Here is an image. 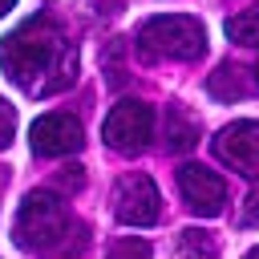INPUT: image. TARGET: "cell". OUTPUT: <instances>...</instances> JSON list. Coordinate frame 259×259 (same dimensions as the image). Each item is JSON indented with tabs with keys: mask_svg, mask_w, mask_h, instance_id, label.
<instances>
[{
	"mask_svg": "<svg viewBox=\"0 0 259 259\" xmlns=\"http://www.w3.org/2000/svg\"><path fill=\"white\" fill-rule=\"evenodd\" d=\"M113 214L125 227H150V223H158V214H162L158 186L146 174H125L113 186Z\"/></svg>",
	"mask_w": 259,
	"mask_h": 259,
	"instance_id": "obj_5",
	"label": "cell"
},
{
	"mask_svg": "<svg viewBox=\"0 0 259 259\" xmlns=\"http://www.w3.org/2000/svg\"><path fill=\"white\" fill-rule=\"evenodd\" d=\"M57 186H61V190H77V186H81V166H69V170L57 178Z\"/></svg>",
	"mask_w": 259,
	"mask_h": 259,
	"instance_id": "obj_16",
	"label": "cell"
},
{
	"mask_svg": "<svg viewBox=\"0 0 259 259\" xmlns=\"http://www.w3.org/2000/svg\"><path fill=\"white\" fill-rule=\"evenodd\" d=\"M182 251L186 255H214V247H210V239H206V231H182Z\"/></svg>",
	"mask_w": 259,
	"mask_h": 259,
	"instance_id": "obj_13",
	"label": "cell"
},
{
	"mask_svg": "<svg viewBox=\"0 0 259 259\" xmlns=\"http://www.w3.org/2000/svg\"><path fill=\"white\" fill-rule=\"evenodd\" d=\"M12 4H16V0H0V16H4V12L12 8Z\"/></svg>",
	"mask_w": 259,
	"mask_h": 259,
	"instance_id": "obj_17",
	"label": "cell"
},
{
	"mask_svg": "<svg viewBox=\"0 0 259 259\" xmlns=\"http://www.w3.org/2000/svg\"><path fill=\"white\" fill-rule=\"evenodd\" d=\"M12 138H16V109L0 97V150H8Z\"/></svg>",
	"mask_w": 259,
	"mask_h": 259,
	"instance_id": "obj_12",
	"label": "cell"
},
{
	"mask_svg": "<svg viewBox=\"0 0 259 259\" xmlns=\"http://www.w3.org/2000/svg\"><path fill=\"white\" fill-rule=\"evenodd\" d=\"M69 231H73V219H69V206L61 202V194H53V190L24 194L16 223H12V239L20 251H65Z\"/></svg>",
	"mask_w": 259,
	"mask_h": 259,
	"instance_id": "obj_2",
	"label": "cell"
},
{
	"mask_svg": "<svg viewBox=\"0 0 259 259\" xmlns=\"http://www.w3.org/2000/svg\"><path fill=\"white\" fill-rule=\"evenodd\" d=\"M255 81H259V65H255Z\"/></svg>",
	"mask_w": 259,
	"mask_h": 259,
	"instance_id": "obj_19",
	"label": "cell"
},
{
	"mask_svg": "<svg viewBox=\"0 0 259 259\" xmlns=\"http://www.w3.org/2000/svg\"><path fill=\"white\" fill-rule=\"evenodd\" d=\"M0 69L28 97H53L77 81V45L49 12H36L0 40Z\"/></svg>",
	"mask_w": 259,
	"mask_h": 259,
	"instance_id": "obj_1",
	"label": "cell"
},
{
	"mask_svg": "<svg viewBox=\"0 0 259 259\" xmlns=\"http://www.w3.org/2000/svg\"><path fill=\"white\" fill-rule=\"evenodd\" d=\"M243 223H247V227H259V190L247 194V202H243Z\"/></svg>",
	"mask_w": 259,
	"mask_h": 259,
	"instance_id": "obj_15",
	"label": "cell"
},
{
	"mask_svg": "<svg viewBox=\"0 0 259 259\" xmlns=\"http://www.w3.org/2000/svg\"><path fill=\"white\" fill-rule=\"evenodd\" d=\"M214 158L243 178H259V121H231L214 138Z\"/></svg>",
	"mask_w": 259,
	"mask_h": 259,
	"instance_id": "obj_6",
	"label": "cell"
},
{
	"mask_svg": "<svg viewBox=\"0 0 259 259\" xmlns=\"http://www.w3.org/2000/svg\"><path fill=\"white\" fill-rule=\"evenodd\" d=\"M227 36L235 45H259V8H247L227 20Z\"/></svg>",
	"mask_w": 259,
	"mask_h": 259,
	"instance_id": "obj_11",
	"label": "cell"
},
{
	"mask_svg": "<svg viewBox=\"0 0 259 259\" xmlns=\"http://www.w3.org/2000/svg\"><path fill=\"white\" fill-rule=\"evenodd\" d=\"M162 134H166V150L182 154L198 142V121L182 109V105H166V117H162Z\"/></svg>",
	"mask_w": 259,
	"mask_h": 259,
	"instance_id": "obj_9",
	"label": "cell"
},
{
	"mask_svg": "<svg viewBox=\"0 0 259 259\" xmlns=\"http://www.w3.org/2000/svg\"><path fill=\"white\" fill-rule=\"evenodd\" d=\"M101 138H105L109 150H117V154H125V158L142 154V150L150 146V138H154V109H150L146 101H138V97L117 101V105L109 109L105 125H101Z\"/></svg>",
	"mask_w": 259,
	"mask_h": 259,
	"instance_id": "obj_4",
	"label": "cell"
},
{
	"mask_svg": "<svg viewBox=\"0 0 259 259\" xmlns=\"http://www.w3.org/2000/svg\"><path fill=\"white\" fill-rule=\"evenodd\" d=\"M138 53L146 61H198L206 53V32L194 16L166 12L138 28Z\"/></svg>",
	"mask_w": 259,
	"mask_h": 259,
	"instance_id": "obj_3",
	"label": "cell"
},
{
	"mask_svg": "<svg viewBox=\"0 0 259 259\" xmlns=\"http://www.w3.org/2000/svg\"><path fill=\"white\" fill-rule=\"evenodd\" d=\"M28 142H32V154L40 158H65L85 146V130L73 113H40L28 130Z\"/></svg>",
	"mask_w": 259,
	"mask_h": 259,
	"instance_id": "obj_7",
	"label": "cell"
},
{
	"mask_svg": "<svg viewBox=\"0 0 259 259\" xmlns=\"http://www.w3.org/2000/svg\"><path fill=\"white\" fill-rule=\"evenodd\" d=\"M178 190H182L186 206H190L194 214H202V219H214V214L223 210V202H227V186H223V178H219L214 170L198 166V162L178 166Z\"/></svg>",
	"mask_w": 259,
	"mask_h": 259,
	"instance_id": "obj_8",
	"label": "cell"
},
{
	"mask_svg": "<svg viewBox=\"0 0 259 259\" xmlns=\"http://www.w3.org/2000/svg\"><path fill=\"white\" fill-rule=\"evenodd\" d=\"M109 255H150V243H142V239H125V243H113Z\"/></svg>",
	"mask_w": 259,
	"mask_h": 259,
	"instance_id": "obj_14",
	"label": "cell"
},
{
	"mask_svg": "<svg viewBox=\"0 0 259 259\" xmlns=\"http://www.w3.org/2000/svg\"><path fill=\"white\" fill-rule=\"evenodd\" d=\"M251 259H259V247H255V251H251Z\"/></svg>",
	"mask_w": 259,
	"mask_h": 259,
	"instance_id": "obj_18",
	"label": "cell"
},
{
	"mask_svg": "<svg viewBox=\"0 0 259 259\" xmlns=\"http://www.w3.org/2000/svg\"><path fill=\"white\" fill-rule=\"evenodd\" d=\"M206 89H210V97H219V101H243V97L251 93V77H247L239 65H219V69L210 73Z\"/></svg>",
	"mask_w": 259,
	"mask_h": 259,
	"instance_id": "obj_10",
	"label": "cell"
}]
</instances>
